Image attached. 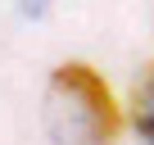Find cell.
Listing matches in <instances>:
<instances>
[{"mask_svg": "<svg viewBox=\"0 0 154 145\" xmlns=\"http://www.w3.org/2000/svg\"><path fill=\"white\" fill-rule=\"evenodd\" d=\"M41 122L54 145H113L118 104L91 63H63L45 82Z\"/></svg>", "mask_w": 154, "mask_h": 145, "instance_id": "6da1fadb", "label": "cell"}, {"mask_svg": "<svg viewBox=\"0 0 154 145\" xmlns=\"http://www.w3.org/2000/svg\"><path fill=\"white\" fill-rule=\"evenodd\" d=\"M136 131H140V140L154 145V68L140 82V91H136Z\"/></svg>", "mask_w": 154, "mask_h": 145, "instance_id": "7a4b0ae2", "label": "cell"}]
</instances>
